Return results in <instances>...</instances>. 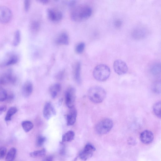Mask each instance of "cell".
<instances>
[{
	"instance_id": "obj_11",
	"label": "cell",
	"mask_w": 161,
	"mask_h": 161,
	"mask_svg": "<svg viewBox=\"0 0 161 161\" xmlns=\"http://www.w3.org/2000/svg\"><path fill=\"white\" fill-rule=\"evenodd\" d=\"M43 114L46 120H49L52 115H56V112L54 107L50 102L46 103L44 106Z\"/></svg>"
},
{
	"instance_id": "obj_6",
	"label": "cell",
	"mask_w": 161,
	"mask_h": 161,
	"mask_svg": "<svg viewBox=\"0 0 161 161\" xmlns=\"http://www.w3.org/2000/svg\"><path fill=\"white\" fill-rule=\"evenodd\" d=\"M76 97L75 89L72 87L68 88L65 93V101L66 106L69 109L74 107Z\"/></svg>"
},
{
	"instance_id": "obj_27",
	"label": "cell",
	"mask_w": 161,
	"mask_h": 161,
	"mask_svg": "<svg viewBox=\"0 0 161 161\" xmlns=\"http://www.w3.org/2000/svg\"><path fill=\"white\" fill-rule=\"evenodd\" d=\"M7 93L4 88L0 87V102L4 101L7 99Z\"/></svg>"
},
{
	"instance_id": "obj_35",
	"label": "cell",
	"mask_w": 161,
	"mask_h": 161,
	"mask_svg": "<svg viewBox=\"0 0 161 161\" xmlns=\"http://www.w3.org/2000/svg\"><path fill=\"white\" fill-rule=\"evenodd\" d=\"M53 157L51 156H48L46 157L42 161H53Z\"/></svg>"
},
{
	"instance_id": "obj_20",
	"label": "cell",
	"mask_w": 161,
	"mask_h": 161,
	"mask_svg": "<svg viewBox=\"0 0 161 161\" xmlns=\"http://www.w3.org/2000/svg\"><path fill=\"white\" fill-rule=\"evenodd\" d=\"M17 149L15 148H11L6 158V161H13L16 156Z\"/></svg>"
},
{
	"instance_id": "obj_23",
	"label": "cell",
	"mask_w": 161,
	"mask_h": 161,
	"mask_svg": "<svg viewBox=\"0 0 161 161\" xmlns=\"http://www.w3.org/2000/svg\"><path fill=\"white\" fill-rule=\"evenodd\" d=\"M46 151L45 149L34 151L30 154V156L33 158H37L44 156L46 154Z\"/></svg>"
},
{
	"instance_id": "obj_30",
	"label": "cell",
	"mask_w": 161,
	"mask_h": 161,
	"mask_svg": "<svg viewBox=\"0 0 161 161\" xmlns=\"http://www.w3.org/2000/svg\"><path fill=\"white\" fill-rule=\"evenodd\" d=\"M160 83L156 82L154 84L153 87V90L156 93L159 94L160 93Z\"/></svg>"
},
{
	"instance_id": "obj_16",
	"label": "cell",
	"mask_w": 161,
	"mask_h": 161,
	"mask_svg": "<svg viewBox=\"0 0 161 161\" xmlns=\"http://www.w3.org/2000/svg\"><path fill=\"white\" fill-rule=\"evenodd\" d=\"M61 89V85L59 84H56L51 85L49 89L51 97L53 99L56 98L60 93Z\"/></svg>"
},
{
	"instance_id": "obj_29",
	"label": "cell",
	"mask_w": 161,
	"mask_h": 161,
	"mask_svg": "<svg viewBox=\"0 0 161 161\" xmlns=\"http://www.w3.org/2000/svg\"><path fill=\"white\" fill-rule=\"evenodd\" d=\"M85 47V44L82 42L78 44L76 48V53L80 54L83 52Z\"/></svg>"
},
{
	"instance_id": "obj_34",
	"label": "cell",
	"mask_w": 161,
	"mask_h": 161,
	"mask_svg": "<svg viewBox=\"0 0 161 161\" xmlns=\"http://www.w3.org/2000/svg\"><path fill=\"white\" fill-rule=\"evenodd\" d=\"M7 108V106L5 105L0 106V115L6 111Z\"/></svg>"
},
{
	"instance_id": "obj_25",
	"label": "cell",
	"mask_w": 161,
	"mask_h": 161,
	"mask_svg": "<svg viewBox=\"0 0 161 161\" xmlns=\"http://www.w3.org/2000/svg\"><path fill=\"white\" fill-rule=\"evenodd\" d=\"M40 24L37 21H34L31 23L30 28L32 31L33 32H38L40 28Z\"/></svg>"
},
{
	"instance_id": "obj_3",
	"label": "cell",
	"mask_w": 161,
	"mask_h": 161,
	"mask_svg": "<svg viewBox=\"0 0 161 161\" xmlns=\"http://www.w3.org/2000/svg\"><path fill=\"white\" fill-rule=\"evenodd\" d=\"M110 74L109 67L105 64H100L95 68L93 71L94 78L100 82L105 81L109 77Z\"/></svg>"
},
{
	"instance_id": "obj_36",
	"label": "cell",
	"mask_w": 161,
	"mask_h": 161,
	"mask_svg": "<svg viewBox=\"0 0 161 161\" xmlns=\"http://www.w3.org/2000/svg\"><path fill=\"white\" fill-rule=\"evenodd\" d=\"M76 1H71L69 3V6L71 7H75V5L76 4Z\"/></svg>"
},
{
	"instance_id": "obj_12",
	"label": "cell",
	"mask_w": 161,
	"mask_h": 161,
	"mask_svg": "<svg viewBox=\"0 0 161 161\" xmlns=\"http://www.w3.org/2000/svg\"><path fill=\"white\" fill-rule=\"evenodd\" d=\"M68 114L65 115L67 124L68 126L73 125L76 122L77 112L74 107L70 109Z\"/></svg>"
},
{
	"instance_id": "obj_32",
	"label": "cell",
	"mask_w": 161,
	"mask_h": 161,
	"mask_svg": "<svg viewBox=\"0 0 161 161\" xmlns=\"http://www.w3.org/2000/svg\"><path fill=\"white\" fill-rule=\"evenodd\" d=\"M152 70V72L154 73L155 74L158 73L159 71L160 72V66H159L158 64L153 65Z\"/></svg>"
},
{
	"instance_id": "obj_21",
	"label": "cell",
	"mask_w": 161,
	"mask_h": 161,
	"mask_svg": "<svg viewBox=\"0 0 161 161\" xmlns=\"http://www.w3.org/2000/svg\"><path fill=\"white\" fill-rule=\"evenodd\" d=\"M22 125L23 130L26 133L30 131L33 127V124L28 120L23 121L22 123Z\"/></svg>"
},
{
	"instance_id": "obj_7",
	"label": "cell",
	"mask_w": 161,
	"mask_h": 161,
	"mask_svg": "<svg viewBox=\"0 0 161 161\" xmlns=\"http://www.w3.org/2000/svg\"><path fill=\"white\" fill-rule=\"evenodd\" d=\"M113 67L115 72L119 75H122L126 73L128 70L126 63L123 61L119 59L114 61Z\"/></svg>"
},
{
	"instance_id": "obj_10",
	"label": "cell",
	"mask_w": 161,
	"mask_h": 161,
	"mask_svg": "<svg viewBox=\"0 0 161 161\" xmlns=\"http://www.w3.org/2000/svg\"><path fill=\"white\" fill-rule=\"evenodd\" d=\"M16 81V77L11 71H8L5 73L0 78V84H14Z\"/></svg>"
},
{
	"instance_id": "obj_14",
	"label": "cell",
	"mask_w": 161,
	"mask_h": 161,
	"mask_svg": "<svg viewBox=\"0 0 161 161\" xmlns=\"http://www.w3.org/2000/svg\"><path fill=\"white\" fill-rule=\"evenodd\" d=\"M33 91V85L32 83L29 81L26 82L23 85L22 93L23 95L26 97L29 96Z\"/></svg>"
},
{
	"instance_id": "obj_2",
	"label": "cell",
	"mask_w": 161,
	"mask_h": 161,
	"mask_svg": "<svg viewBox=\"0 0 161 161\" xmlns=\"http://www.w3.org/2000/svg\"><path fill=\"white\" fill-rule=\"evenodd\" d=\"M88 95L91 101L95 103H100L105 99L106 94L105 90L102 87L95 86L89 90Z\"/></svg>"
},
{
	"instance_id": "obj_13",
	"label": "cell",
	"mask_w": 161,
	"mask_h": 161,
	"mask_svg": "<svg viewBox=\"0 0 161 161\" xmlns=\"http://www.w3.org/2000/svg\"><path fill=\"white\" fill-rule=\"evenodd\" d=\"M140 138L141 141L145 144H149L151 143L154 138L152 132L148 130L143 132L140 134Z\"/></svg>"
},
{
	"instance_id": "obj_37",
	"label": "cell",
	"mask_w": 161,
	"mask_h": 161,
	"mask_svg": "<svg viewBox=\"0 0 161 161\" xmlns=\"http://www.w3.org/2000/svg\"><path fill=\"white\" fill-rule=\"evenodd\" d=\"M38 2L44 4H47L49 2L48 0H39V1H38Z\"/></svg>"
},
{
	"instance_id": "obj_33",
	"label": "cell",
	"mask_w": 161,
	"mask_h": 161,
	"mask_svg": "<svg viewBox=\"0 0 161 161\" xmlns=\"http://www.w3.org/2000/svg\"><path fill=\"white\" fill-rule=\"evenodd\" d=\"M31 5V1L29 0H26L24 2V8L25 11L27 12L29 10Z\"/></svg>"
},
{
	"instance_id": "obj_22",
	"label": "cell",
	"mask_w": 161,
	"mask_h": 161,
	"mask_svg": "<svg viewBox=\"0 0 161 161\" xmlns=\"http://www.w3.org/2000/svg\"><path fill=\"white\" fill-rule=\"evenodd\" d=\"M17 111V109L14 107H11L8 110L5 118L6 121H9L11 120L12 116Z\"/></svg>"
},
{
	"instance_id": "obj_5",
	"label": "cell",
	"mask_w": 161,
	"mask_h": 161,
	"mask_svg": "<svg viewBox=\"0 0 161 161\" xmlns=\"http://www.w3.org/2000/svg\"><path fill=\"white\" fill-rule=\"evenodd\" d=\"M12 17L11 10L7 7L0 6V23L6 24L9 22Z\"/></svg>"
},
{
	"instance_id": "obj_26",
	"label": "cell",
	"mask_w": 161,
	"mask_h": 161,
	"mask_svg": "<svg viewBox=\"0 0 161 161\" xmlns=\"http://www.w3.org/2000/svg\"><path fill=\"white\" fill-rule=\"evenodd\" d=\"M153 110L154 114L158 118L161 117V102H158L155 103L153 107Z\"/></svg>"
},
{
	"instance_id": "obj_24",
	"label": "cell",
	"mask_w": 161,
	"mask_h": 161,
	"mask_svg": "<svg viewBox=\"0 0 161 161\" xmlns=\"http://www.w3.org/2000/svg\"><path fill=\"white\" fill-rule=\"evenodd\" d=\"M21 40V33L20 31L17 30L15 34L13 45L14 46H18L20 44Z\"/></svg>"
},
{
	"instance_id": "obj_9",
	"label": "cell",
	"mask_w": 161,
	"mask_h": 161,
	"mask_svg": "<svg viewBox=\"0 0 161 161\" xmlns=\"http://www.w3.org/2000/svg\"><path fill=\"white\" fill-rule=\"evenodd\" d=\"M47 15L49 19L53 22H59L63 17L61 11L52 8L48 9Z\"/></svg>"
},
{
	"instance_id": "obj_4",
	"label": "cell",
	"mask_w": 161,
	"mask_h": 161,
	"mask_svg": "<svg viewBox=\"0 0 161 161\" xmlns=\"http://www.w3.org/2000/svg\"><path fill=\"white\" fill-rule=\"evenodd\" d=\"M113 126V122L111 119L105 118L97 124L95 128V130L99 134H105L111 130Z\"/></svg>"
},
{
	"instance_id": "obj_31",
	"label": "cell",
	"mask_w": 161,
	"mask_h": 161,
	"mask_svg": "<svg viewBox=\"0 0 161 161\" xmlns=\"http://www.w3.org/2000/svg\"><path fill=\"white\" fill-rule=\"evenodd\" d=\"M7 149L6 148L2 147L0 148V160L3 159L5 156Z\"/></svg>"
},
{
	"instance_id": "obj_19",
	"label": "cell",
	"mask_w": 161,
	"mask_h": 161,
	"mask_svg": "<svg viewBox=\"0 0 161 161\" xmlns=\"http://www.w3.org/2000/svg\"><path fill=\"white\" fill-rule=\"evenodd\" d=\"M75 134L74 132L69 131L65 134L62 137V142H70L73 140L75 137Z\"/></svg>"
},
{
	"instance_id": "obj_17",
	"label": "cell",
	"mask_w": 161,
	"mask_h": 161,
	"mask_svg": "<svg viewBox=\"0 0 161 161\" xmlns=\"http://www.w3.org/2000/svg\"><path fill=\"white\" fill-rule=\"evenodd\" d=\"M81 65L79 62L75 65L74 69V76L76 81L78 83L80 82V72Z\"/></svg>"
},
{
	"instance_id": "obj_8",
	"label": "cell",
	"mask_w": 161,
	"mask_h": 161,
	"mask_svg": "<svg viewBox=\"0 0 161 161\" xmlns=\"http://www.w3.org/2000/svg\"><path fill=\"white\" fill-rule=\"evenodd\" d=\"M96 148L93 145L88 144L79 154L80 158L83 160L86 161L92 156Z\"/></svg>"
},
{
	"instance_id": "obj_18",
	"label": "cell",
	"mask_w": 161,
	"mask_h": 161,
	"mask_svg": "<svg viewBox=\"0 0 161 161\" xmlns=\"http://www.w3.org/2000/svg\"><path fill=\"white\" fill-rule=\"evenodd\" d=\"M18 60V56L15 55H12L9 56L4 63L5 66H8L17 63Z\"/></svg>"
},
{
	"instance_id": "obj_15",
	"label": "cell",
	"mask_w": 161,
	"mask_h": 161,
	"mask_svg": "<svg viewBox=\"0 0 161 161\" xmlns=\"http://www.w3.org/2000/svg\"><path fill=\"white\" fill-rule=\"evenodd\" d=\"M56 43L59 45H68L69 43L68 36L66 33L61 34L57 38Z\"/></svg>"
},
{
	"instance_id": "obj_1",
	"label": "cell",
	"mask_w": 161,
	"mask_h": 161,
	"mask_svg": "<svg viewBox=\"0 0 161 161\" xmlns=\"http://www.w3.org/2000/svg\"><path fill=\"white\" fill-rule=\"evenodd\" d=\"M92 10L89 6L81 5L74 7L71 13V19L76 22H81L88 19L91 16Z\"/></svg>"
},
{
	"instance_id": "obj_28",
	"label": "cell",
	"mask_w": 161,
	"mask_h": 161,
	"mask_svg": "<svg viewBox=\"0 0 161 161\" xmlns=\"http://www.w3.org/2000/svg\"><path fill=\"white\" fill-rule=\"evenodd\" d=\"M46 140V138L43 136H39L37 138L36 141V145L37 147L42 146Z\"/></svg>"
}]
</instances>
